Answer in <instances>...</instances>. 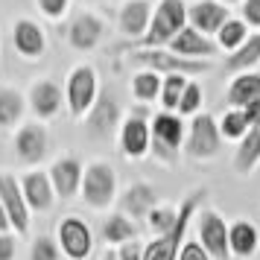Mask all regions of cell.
<instances>
[{"instance_id":"1","label":"cell","mask_w":260,"mask_h":260,"mask_svg":"<svg viewBox=\"0 0 260 260\" xmlns=\"http://www.w3.org/2000/svg\"><path fill=\"white\" fill-rule=\"evenodd\" d=\"M187 24L190 21H187V6H184V0H161V3L152 9V21H149V26H146V32H143L135 44H126V47H120V50L167 47Z\"/></svg>"},{"instance_id":"2","label":"cell","mask_w":260,"mask_h":260,"mask_svg":"<svg viewBox=\"0 0 260 260\" xmlns=\"http://www.w3.org/2000/svg\"><path fill=\"white\" fill-rule=\"evenodd\" d=\"M129 59L135 64H143L146 71H161L167 73H184V76H199V73L211 71V64L205 59H187V56H178L176 50L170 47H132L126 50Z\"/></svg>"},{"instance_id":"3","label":"cell","mask_w":260,"mask_h":260,"mask_svg":"<svg viewBox=\"0 0 260 260\" xmlns=\"http://www.w3.org/2000/svg\"><path fill=\"white\" fill-rule=\"evenodd\" d=\"M202 196H205V190H196V193H190L187 199L181 202V208H178V222L173 225L167 234H158L149 246L143 248V260H178V251L184 246L187 225H190V219H193L196 208H199Z\"/></svg>"},{"instance_id":"4","label":"cell","mask_w":260,"mask_h":260,"mask_svg":"<svg viewBox=\"0 0 260 260\" xmlns=\"http://www.w3.org/2000/svg\"><path fill=\"white\" fill-rule=\"evenodd\" d=\"M82 199L85 205H91L96 211H106L108 205L117 196V173L114 167L106 161H94V164L85 167L82 173Z\"/></svg>"},{"instance_id":"5","label":"cell","mask_w":260,"mask_h":260,"mask_svg":"<svg viewBox=\"0 0 260 260\" xmlns=\"http://www.w3.org/2000/svg\"><path fill=\"white\" fill-rule=\"evenodd\" d=\"M222 149V132H219V123L211 117V114H193L187 129V141H184V152L193 161H208V158H216Z\"/></svg>"},{"instance_id":"6","label":"cell","mask_w":260,"mask_h":260,"mask_svg":"<svg viewBox=\"0 0 260 260\" xmlns=\"http://www.w3.org/2000/svg\"><path fill=\"white\" fill-rule=\"evenodd\" d=\"M149 129H152V143H149V149L155 152V158H161L167 164L176 161L178 149L184 146V120L164 108L161 114H155Z\"/></svg>"},{"instance_id":"7","label":"cell","mask_w":260,"mask_h":260,"mask_svg":"<svg viewBox=\"0 0 260 260\" xmlns=\"http://www.w3.org/2000/svg\"><path fill=\"white\" fill-rule=\"evenodd\" d=\"M68 108L73 117H85L88 108L94 106L96 94H100V82H96V71L91 64H76L68 76Z\"/></svg>"},{"instance_id":"8","label":"cell","mask_w":260,"mask_h":260,"mask_svg":"<svg viewBox=\"0 0 260 260\" xmlns=\"http://www.w3.org/2000/svg\"><path fill=\"white\" fill-rule=\"evenodd\" d=\"M56 240H59L61 254L71 260H85L94 248V234H91L88 222L79 216H64L56 228Z\"/></svg>"},{"instance_id":"9","label":"cell","mask_w":260,"mask_h":260,"mask_svg":"<svg viewBox=\"0 0 260 260\" xmlns=\"http://www.w3.org/2000/svg\"><path fill=\"white\" fill-rule=\"evenodd\" d=\"M120 103L108 91H100L94 100V106L88 108L85 114V129L91 132L94 138H111L120 129Z\"/></svg>"},{"instance_id":"10","label":"cell","mask_w":260,"mask_h":260,"mask_svg":"<svg viewBox=\"0 0 260 260\" xmlns=\"http://www.w3.org/2000/svg\"><path fill=\"white\" fill-rule=\"evenodd\" d=\"M50 152V135L41 123H24L15 132V155L26 167L41 164L44 155Z\"/></svg>"},{"instance_id":"11","label":"cell","mask_w":260,"mask_h":260,"mask_svg":"<svg viewBox=\"0 0 260 260\" xmlns=\"http://www.w3.org/2000/svg\"><path fill=\"white\" fill-rule=\"evenodd\" d=\"M0 202L12 219V231L24 237L29 231V205L24 199V190H21V181L12 176V173H0Z\"/></svg>"},{"instance_id":"12","label":"cell","mask_w":260,"mask_h":260,"mask_svg":"<svg viewBox=\"0 0 260 260\" xmlns=\"http://www.w3.org/2000/svg\"><path fill=\"white\" fill-rule=\"evenodd\" d=\"M199 243L208 248L213 260H228L231 246H228V225L216 211H202L199 213Z\"/></svg>"},{"instance_id":"13","label":"cell","mask_w":260,"mask_h":260,"mask_svg":"<svg viewBox=\"0 0 260 260\" xmlns=\"http://www.w3.org/2000/svg\"><path fill=\"white\" fill-rule=\"evenodd\" d=\"M103 36H106V24H103L100 15H91V12H79L71 21V26H68V41L79 53L94 50L103 41Z\"/></svg>"},{"instance_id":"14","label":"cell","mask_w":260,"mask_h":260,"mask_svg":"<svg viewBox=\"0 0 260 260\" xmlns=\"http://www.w3.org/2000/svg\"><path fill=\"white\" fill-rule=\"evenodd\" d=\"M152 143V129L143 120V114H132L120 123V149L126 158H143Z\"/></svg>"},{"instance_id":"15","label":"cell","mask_w":260,"mask_h":260,"mask_svg":"<svg viewBox=\"0 0 260 260\" xmlns=\"http://www.w3.org/2000/svg\"><path fill=\"white\" fill-rule=\"evenodd\" d=\"M82 173L85 167L79 164V158L73 155H64L56 164L50 167V181H53V190L59 199H73L79 190H82Z\"/></svg>"},{"instance_id":"16","label":"cell","mask_w":260,"mask_h":260,"mask_svg":"<svg viewBox=\"0 0 260 260\" xmlns=\"http://www.w3.org/2000/svg\"><path fill=\"white\" fill-rule=\"evenodd\" d=\"M12 44H15V50H18V56L36 61V59H41L44 50H47V36H44V29H41L36 21L18 18L15 26H12Z\"/></svg>"},{"instance_id":"17","label":"cell","mask_w":260,"mask_h":260,"mask_svg":"<svg viewBox=\"0 0 260 260\" xmlns=\"http://www.w3.org/2000/svg\"><path fill=\"white\" fill-rule=\"evenodd\" d=\"M170 50H176L178 56H187V59H213L216 53H219V47L211 41V36H205V32H199L196 26H184L181 32H178L170 44H167Z\"/></svg>"},{"instance_id":"18","label":"cell","mask_w":260,"mask_h":260,"mask_svg":"<svg viewBox=\"0 0 260 260\" xmlns=\"http://www.w3.org/2000/svg\"><path fill=\"white\" fill-rule=\"evenodd\" d=\"M228 18H231V12H228V6L219 3V0H199V3H193L187 9L190 26H196L205 36H216L219 26H222Z\"/></svg>"},{"instance_id":"19","label":"cell","mask_w":260,"mask_h":260,"mask_svg":"<svg viewBox=\"0 0 260 260\" xmlns=\"http://www.w3.org/2000/svg\"><path fill=\"white\" fill-rule=\"evenodd\" d=\"M155 205H158V190L149 181H135L120 196V211L132 219H146Z\"/></svg>"},{"instance_id":"20","label":"cell","mask_w":260,"mask_h":260,"mask_svg":"<svg viewBox=\"0 0 260 260\" xmlns=\"http://www.w3.org/2000/svg\"><path fill=\"white\" fill-rule=\"evenodd\" d=\"M64 106V94L61 88L53 79H38L32 88H29V108L36 111V117L41 120H50L56 117Z\"/></svg>"},{"instance_id":"21","label":"cell","mask_w":260,"mask_h":260,"mask_svg":"<svg viewBox=\"0 0 260 260\" xmlns=\"http://www.w3.org/2000/svg\"><path fill=\"white\" fill-rule=\"evenodd\" d=\"M21 190H24V199L29 205V211H50L53 202H56V190L50 181V173H26L21 178Z\"/></svg>"},{"instance_id":"22","label":"cell","mask_w":260,"mask_h":260,"mask_svg":"<svg viewBox=\"0 0 260 260\" xmlns=\"http://www.w3.org/2000/svg\"><path fill=\"white\" fill-rule=\"evenodd\" d=\"M149 21H152V3H149V0H129V3H123V9H120L117 26L126 38H135V41H138V38L146 32Z\"/></svg>"},{"instance_id":"23","label":"cell","mask_w":260,"mask_h":260,"mask_svg":"<svg viewBox=\"0 0 260 260\" xmlns=\"http://www.w3.org/2000/svg\"><path fill=\"white\" fill-rule=\"evenodd\" d=\"M257 164H260V120L251 123L248 132L240 138V146H237L234 155V170L240 176H248V173H254Z\"/></svg>"},{"instance_id":"24","label":"cell","mask_w":260,"mask_h":260,"mask_svg":"<svg viewBox=\"0 0 260 260\" xmlns=\"http://www.w3.org/2000/svg\"><path fill=\"white\" fill-rule=\"evenodd\" d=\"M260 96V73L257 71H243L234 76V82L228 85V106L243 108L254 103Z\"/></svg>"},{"instance_id":"25","label":"cell","mask_w":260,"mask_h":260,"mask_svg":"<svg viewBox=\"0 0 260 260\" xmlns=\"http://www.w3.org/2000/svg\"><path fill=\"white\" fill-rule=\"evenodd\" d=\"M228 246H231V254H237V257H251L260 246L257 228L248 222V219H237L228 228Z\"/></svg>"},{"instance_id":"26","label":"cell","mask_w":260,"mask_h":260,"mask_svg":"<svg viewBox=\"0 0 260 260\" xmlns=\"http://www.w3.org/2000/svg\"><path fill=\"white\" fill-rule=\"evenodd\" d=\"M26 111V100L15 88H0V129H15Z\"/></svg>"},{"instance_id":"27","label":"cell","mask_w":260,"mask_h":260,"mask_svg":"<svg viewBox=\"0 0 260 260\" xmlns=\"http://www.w3.org/2000/svg\"><path fill=\"white\" fill-rule=\"evenodd\" d=\"M135 237H138V228H135V222H132V216H126L123 211L106 216V222H103V240H106V243L123 246V243H129V240H135Z\"/></svg>"},{"instance_id":"28","label":"cell","mask_w":260,"mask_h":260,"mask_svg":"<svg viewBox=\"0 0 260 260\" xmlns=\"http://www.w3.org/2000/svg\"><path fill=\"white\" fill-rule=\"evenodd\" d=\"M254 64H260V32H251L246 38V44L243 47H237L234 53H228V59H225V68L228 71H251Z\"/></svg>"},{"instance_id":"29","label":"cell","mask_w":260,"mask_h":260,"mask_svg":"<svg viewBox=\"0 0 260 260\" xmlns=\"http://www.w3.org/2000/svg\"><path fill=\"white\" fill-rule=\"evenodd\" d=\"M248 38V24L243 18H228L222 26H219V32H216V44L219 50H228V53H234L237 47H243Z\"/></svg>"},{"instance_id":"30","label":"cell","mask_w":260,"mask_h":260,"mask_svg":"<svg viewBox=\"0 0 260 260\" xmlns=\"http://www.w3.org/2000/svg\"><path fill=\"white\" fill-rule=\"evenodd\" d=\"M184 85H187L184 73H167L164 79H161V106L167 111H176L178 108V100L184 94Z\"/></svg>"},{"instance_id":"31","label":"cell","mask_w":260,"mask_h":260,"mask_svg":"<svg viewBox=\"0 0 260 260\" xmlns=\"http://www.w3.org/2000/svg\"><path fill=\"white\" fill-rule=\"evenodd\" d=\"M132 94L141 103H152L155 96H161V76L155 71H143L132 79Z\"/></svg>"},{"instance_id":"32","label":"cell","mask_w":260,"mask_h":260,"mask_svg":"<svg viewBox=\"0 0 260 260\" xmlns=\"http://www.w3.org/2000/svg\"><path fill=\"white\" fill-rule=\"evenodd\" d=\"M248 126L251 123L246 120V111L243 108H228L222 114V120H219V132H222V138H228V141H240L248 132Z\"/></svg>"},{"instance_id":"33","label":"cell","mask_w":260,"mask_h":260,"mask_svg":"<svg viewBox=\"0 0 260 260\" xmlns=\"http://www.w3.org/2000/svg\"><path fill=\"white\" fill-rule=\"evenodd\" d=\"M146 222H149V228H152L155 234H167L173 225L178 222V211L176 208H167V205H155L152 211H149V216H146Z\"/></svg>"},{"instance_id":"34","label":"cell","mask_w":260,"mask_h":260,"mask_svg":"<svg viewBox=\"0 0 260 260\" xmlns=\"http://www.w3.org/2000/svg\"><path fill=\"white\" fill-rule=\"evenodd\" d=\"M29 260H61V248L59 240L41 234L32 240V248H29Z\"/></svg>"},{"instance_id":"35","label":"cell","mask_w":260,"mask_h":260,"mask_svg":"<svg viewBox=\"0 0 260 260\" xmlns=\"http://www.w3.org/2000/svg\"><path fill=\"white\" fill-rule=\"evenodd\" d=\"M199 106H202V88H199V82H187V85H184V94H181V100H178L176 111L184 117V114H196Z\"/></svg>"},{"instance_id":"36","label":"cell","mask_w":260,"mask_h":260,"mask_svg":"<svg viewBox=\"0 0 260 260\" xmlns=\"http://www.w3.org/2000/svg\"><path fill=\"white\" fill-rule=\"evenodd\" d=\"M38 12L44 15V18H61V15L68 12V6H71V0H36Z\"/></svg>"},{"instance_id":"37","label":"cell","mask_w":260,"mask_h":260,"mask_svg":"<svg viewBox=\"0 0 260 260\" xmlns=\"http://www.w3.org/2000/svg\"><path fill=\"white\" fill-rule=\"evenodd\" d=\"M178 260H213V257L208 254V248L202 246L199 240H193V243H184V246H181Z\"/></svg>"},{"instance_id":"38","label":"cell","mask_w":260,"mask_h":260,"mask_svg":"<svg viewBox=\"0 0 260 260\" xmlns=\"http://www.w3.org/2000/svg\"><path fill=\"white\" fill-rule=\"evenodd\" d=\"M243 21L260 29V0H243Z\"/></svg>"},{"instance_id":"39","label":"cell","mask_w":260,"mask_h":260,"mask_svg":"<svg viewBox=\"0 0 260 260\" xmlns=\"http://www.w3.org/2000/svg\"><path fill=\"white\" fill-rule=\"evenodd\" d=\"M117 260H143V243H138V240L123 243L117 251Z\"/></svg>"},{"instance_id":"40","label":"cell","mask_w":260,"mask_h":260,"mask_svg":"<svg viewBox=\"0 0 260 260\" xmlns=\"http://www.w3.org/2000/svg\"><path fill=\"white\" fill-rule=\"evenodd\" d=\"M15 248H18V240L9 231H3L0 234V260H15Z\"/></svg>"},{"instance_id":"41","label":"cell","mask_w":260,"mask_h":260,"mask_svg":"<svg viewBox=\"0 0 260 260\" xmlns=\"http://www.w3.org/2000/svg\"><path fill=\"white\" fill-rule=\"evenodd\" d=\"M243 111H246V120H248V123H257V120H260V96L254 100V103L243 106Z\"/></svg>"},{"instance_id":"42","label":"cell","mask_w":260,"mask_h":260,"mask_svg":"<svg viewBox=\"0 0 260 260\" xmlns=\"http://www.w3.org/2000/svg\"><path fill=\"white\" fill-rule=\"evenodd\" d=\"M9 228H12V219H9V213H6L3 202H0V234H3V231H9Z\"/></svg>"},{"instance_id":"43","label":"cell","mask_w":260,"mask_h":260,"mask_svg":"<svg viewBox=\"0 0 260 260\" xmlns=\"http://www.w3.org/2000/svg\"><path fill=\"white\" fill-rule=\"evenodd\" d=\"M103 260H117V254H114V248H108L106 254H103Z\"/></svg>"},{"instance_id":"44","label":"cell","mask_w":260,"mask_h":260,"mask_svg":"<svg viewBox=\"0 0 260 260\" xmlns=\"http://www.w3.org/2000/svg\"><path fill=\"white\" fill-rule=\"evenodd\" d=\"M219 3H225V6H234V3H243V0H219Z\"/></svg>"},{"instance_id":"45","label":"cell","mask_w":260,"mask_h":260,"mask_svg":"<svg viewBox=\"0 0 260 260\" xmlns=\"http://www.w3.org/2000/svg\"><path fill=\"white\" fill-rule=\"evenodd\" d=\"M94 3H106V0H94Z\"/></svg>"}]
</instances>
